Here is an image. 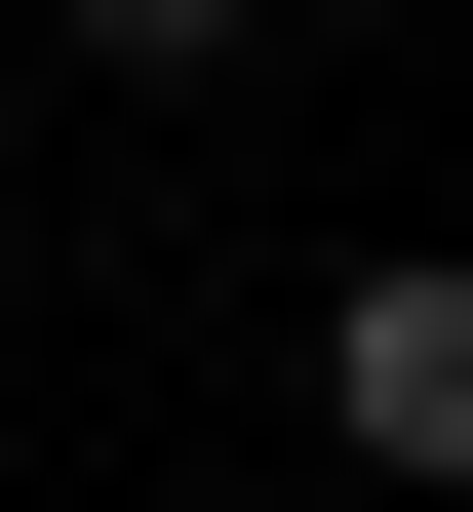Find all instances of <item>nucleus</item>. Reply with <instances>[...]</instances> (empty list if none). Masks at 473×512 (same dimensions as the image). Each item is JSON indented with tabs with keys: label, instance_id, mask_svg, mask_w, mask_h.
Returning a JSON list of instances; mask_svg holds the SVG:
<instances>
[{
	"label": "nucleus",
	"instance_id": "obj_1",
	"mask_svg": "<svg viewBox=\"0 0 473 512\" xmlns=\"http://www.w3.org/2000/svg\"><path fill=\"white\" fill-rule=\"evenodd\" d=\"M316 434H355V473H473V237L316 276Z\"/></svg>",
	"mask_w": 473,
	"mask_h": 512
},
{
	"label": "nucleus",
	"instance_id": "obj_2",
	"mask_svg": "<svg viewBox=\"0 0 473 512\" xmlns=\"http://www.w3.org/2000/svg\"><path fill=\"white\" fill-rule=\"evenodd\" d=\"M79 40H237V0H79Z\"/></svg>",
	"mask_w": 473,
	"mask_h": 512
}]
</instances>
